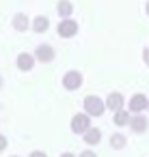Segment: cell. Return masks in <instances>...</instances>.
Masks as SVG:
<instances>
[{
	"label": "cell",
	"instance_id": "obj_1",
	"mask_svg": "<svg viewBox=\"0 0 149 157\" xmlns=\"http://www.w3.org/2000/svg\"><path fill=\"white\" fill-rule=\"evenodd\" d=\"M84 110H87L89 116H102L104 110H106V103H104L102 99H97L95 95H89V97L84 99Z\"/></svg>",
	"mask_w": 149,
	"mask_h": 157
},
{
	"label": "cell",
	"instance_id": "obj_2",
	"mask_svg": "<svg viewBox=\"0 0 149 157\" xmlns=\"http://www.w3.org/2000/svg\"><path fill=\"white\" fill-rule=\"evenodd\" d=\"M89 129H91V116L89 114H76L71 118V131L74 133H78V136L82 133L84 136Z\"/></svg>",
	"mask_w": 149,
	"mask_h": 157
},
{
	"label": "cell",
	"instance_id": "obj_3",
	"mask_svg": "<svg viewBox=\"0 0 149 157\" xmlns=\"http://www.w3.org/2000/svg\"><path fill=\"white\" fill-rule=\"evenodd\" d=\"M80 84H82V75H80L78 71H69V73L63 78V86H65V88H69V90L80 88Z\"/></svg>",
	"mask_w": 149,
	"mask_h": 157
},
{
	"label": "cell",
	"instance_id": "obj_4",
	"mask_svg": "<svg viewBox=\"0 0 149 157\" xmlns=\"http://www.w3.org/2000/svg\"><path fill=\"white\" fill-rule=\"evenodd\" d=\"M145 108H149V99L145 97V95H134L132 99H130V110L132 112H143Z\"/></svg>",
	"mask_w": 149,
	"mask_h": 157
},
{
	"label": "cell",
	"instance_id": "obj_5",
	"mask_svg": "<svg viewBox=\"0 0 149 157\" xmlns=\"http://www.w3.org/2000/svg\"><path fill=\"white\" fill-rule=\"evenodd\" d=\"M76 33H78V24H76V22L65 20V22L58 24V35H61V37H74Z\"/></svg>",
	"mask_w": 149,
	"mask_h": 157
},
{
	"label": "cell",
	"instance_id": "obj_6",
	"mask_svg": "<svg viewBox=\"0 0 149 157\" xmlns=\"http://www.w3.org/2000/svg\"><path fill=\"white\" fill-rule=\"evenodd\" d=\"M130 127H132L134 133H145L147 127H149V121L145 116H132L130 118Z\"/></svg>",
	"mask_w": 149,
	"mask_h": 157
},
{
	"label": "cell",
	"instance_id": "obj_7",
	"mask_svg": "<svg viewBox=\"0 0 149 157\" xmlns=\"http://www.w3.org/2000/svg\"><path fill=\"white\" fill-rule=\"evenodd\" d=\"M106 108H110L112 112H119V110L123 108V97H121L119 93H110L108 99H106Z\"/></svg>",
	"mask_w": 149,
	"mask_h": 157
},
{
	"label": "cell",
	"instance_id": "obj_8",
	"mask_svg": "<svg viewBox=\"0 0 149 157\" xmlns=\"http://www.w3.org/2000/svg\"><path fill=\"white\" fill-rule=\"evenodd\" d=\"M82 138H84V142H87L89 146H93V144H99V140H102V131H99L97 127H91Z\"/></svg>",
	"mask_w": 149,
	"mask_h": 157
},
{
	"label": "cell",
	"instance_id": "obj_9",
	"mask_svg": "<svg viewBox=\"0 0 149 157\" xmlns=\"http://www.w3.org/2000/svg\"><path fill=\"white\" fill-rule=\"evenodd\" d=\"M37 58H39L41 63H50V60L54 58V50H52L50 45H39V48H37Z\"/></svg>",
	"mask_w": 149,
	"mask_h": 157
},
{
	"label": "cell",
	"instance_id": "obj_10",
	"mask_svg": "<svg viewBox=\"0 0 149 157\" xmlns=\"http://www.w3.org/2000/svg\"><path fill=\"white\" fill-rule=\"evenodd\" d=\"M33 63H35V58H33L30 54H20V56H18V67H20L22 71H30V69H33Z\"/></svg>",
	"mask_w": 149,
	"mask_h": 157
},
{
	"label": "cell",
	"instance_id": "obj_11",
	"mask_svg": "<svg viewBox=\"0 0 149 157\" xmlns=\"http://www.w3.org/2000/svg\"><path fill=\"white\" fill-rule=\"evenodd\" d=\"M125 136L123 133H112L110 136V146L115 148V151H121V148H125Z\"/></svg>",
	"mask_w": 149,
	"mask_h": 157
},
{
	"label": "cell",
	"instance_id": "obj_12",
	"mask_svg": "<svg viewBox=\"0 0 149 157\" xmlns=\"http://www.w3.org/2000/svg\"><path fill=\"white\" fill-rule=\"evenodd\" d=\"M13 26H15L18 30H28V17H26L24 13H18V15L13 17Z\"/></svg>",
	"mask_w": 149,
	"mask_h": 157
},
{
	"label": "cell",
	"instance_id": "obj_13",
	"mask_svg": "<svg viewBox=\"0 0 149 157\" xmlns=\"http://www.w3.org/2000/svg\"><path fill=\"white\" fill-rule=\"evenodd\" d=\"M115 125H119V127H123V125H130V114H127L125 110H119V112H115Z\"/></svg>",
	"mask_w": 149,
	"mask_h": 157
},
{
	"label": "cell",
	"instance_id": "obj_14",
	"mask_svg": "<svg viewBox=\"0 0 149 157\" xmlns=\"http://www.w3.org/2000/svg\"><path fill=\"white\" fill-rule=\"evenodd\" d=\"M58 15L61 17H69L71 15V2L69 0H61L58 2Z\"/></svg>",
	"mask_w": 149,
	"mask_h": 157
},
{
	"label": "cell",
	"instance_id": "obj_15",
	"mask_svg": "<svg viewBox=\"0 0 149 157\" xmlns=\"http://www.w3.org/2000/svg\"><path fill=\"white\" fill-rule=\"evenodd\" d=\"M48 17H43V15H39L37 20H35V24H33V28H35V33H46V28H48Z\"/></svg>",
	"mask_w": 149,
	"mask_h": 157
},
{
	"label": "cell",
	"instance_id": "obj_16",
	"mask_svg": "<svg viewBox=\"0 0 149 157\" xmlns=\"http://www.w3.org/2000/svg\"><path fill=\"white\" fill-rule=\"evenodd\" d=\"M78 157H97V153H95V151H82Z\"/></svg>",
	"mask_w": 149,
	"mask_h": 157
},
{
	"label": "cell",
	"instance_id": "obj_17",
	"mask_svg": "<svg viewBox=\"0 0 149 157\" xmlns=\"http://www.w3.org/2000/svg\"><path fill=\"white\" fill-rule=\"evenodd\" d=\"M28 157H48V153H46V151H33Z\"/></svg>",
	"mask_w": 149,
	"mask_h": 157
},
{
	"label": "cell",
	"instance_id": "obj_18",
	"mask_svg": "<svg viewBox=\"0 0 149 157\" xmlns=\"http://www.w3.org/2000/svg\"><path fill=\"white\" fill-rule=\"evenodd\" d=\"M5 148H7V138H5V136H0V153H2Z\"/></svg>",
	"mask_w": 149,
	"mask_h": 157
},
{
	"label": "cell",
	"instance_id": "obj_19",
	"mask_svg": "<svg viewBox=\"0 0 149 157\" xmlns=\"http://www.w3.org/2000/svg\"><path fill=\"white\" fill-rule=\"evenodd\" d=\"M143 58H145V63L149 65V50H145V52H143Z\"/></svg>",
	"mask_w": 149,
	"mask_h": 157
},
{
	"label": "cell",
	"instance_id": "obj_20",
	"mask_svg": "<svg viewBox=\"0 0 149 157\" xmlns=\"http://www.w3.org/2000/svg\"><path fill=\"white\" fill-rule=\"evenodd\" d=\"M61 157H76V155H74V153H63Z\"/></svg>",
	"mask_w": 149,
	"mask_h": 157
},
{
	"label": "cell",
	"instance_id": "obj_21",
	"mask_svg": "<svg viewBox=\"0 0 149 157\" xmlns=\"http://www.w3.org/2000/svg\"><path fill=\"white\" fill-rule=\"evenodd\" d=\"M147 13H149V2H147Z\"/></svg>",
	"mask_w": 149,
	"mask_h": 157
},
{
	"label": "cell",
	"instance_id": "obj_22",
	"mask_svg": "<svg viewBox=\"0 0 149 157\" xmlns=\"http://www.w3.org/2000/svg\"><path fill=\"white\" fill-rule=\"evenodd\" d=\"M11 157H20V155H11Z\"/></svg>",
	"mask_w": 149,
	"mask_h": 157
}]
</instances>
